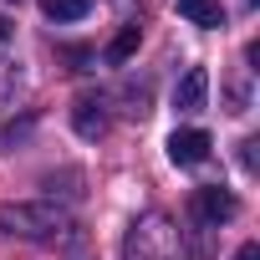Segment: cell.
Masks as SVG:
<instances>
[{"mask_svg":"<svg viewBox=\"0 0 260 260\" xmlns=\"http://www.w3.org/2000/svg\"><path fill=\"white\" fill-rule=\"evenodd\" d=\"M0 230L21 235V240H51V235L72 230V219L56 204H0Z\"/></svg>","mask_w":260,"mask_h":260,"instance_id":"2","label":"cell"},{"mask_svg":"<svg viewBox=\"0 0 260 260\" xmlns=\"http://www.w3.org/2000/svg\"><path fill=\"white\" fill-rule=\"evenodd\" d=\"M209 148H214V138L204 133V127H179V133L169 138V158H174L179 169L204 164V158H209Z\"/></svg>","mask_w":260,"mask_h":260,"instance_id":"4","label":"cell"},{"mask_svg":"<svg viewBox=\"0 0 260 260\" xmlns=\"http://www.w3.org/2000/svg\"><path fill=\"white\" fill-rule=\"evenodd\" d=\"M122 260H184L179 255V230H174V219L169 214H143L133 230H127V240H122Z\"/></svg>","mask_w":260,"mask_h":260,"instance_id":"1","label":"cell"},{"mask_svg":"<svg viewBox=\"0 0 260 260\" xmlns=\"http://www.w3.org/2000/svg\"><path fill=\"white\" fill-rule=\"evenodd\" d=\"M189 214H194V224H204V230H219V224L235 214V194H230V189H219V184H209V189H194V199H189Z\"/></svg>","mask_w":260,"mask_h":260,"instance_id":"3","label":"cell"},{"mask_svg":"<svg viewBox=\"0 0 260 260\" xmlns=\"http://www.w3.org/2000/svg\"><path fill=\"white\" fill-rule=\"evenodd\" d=\"M41 11L51 21H82L87 16V0H41Z\"/></svg>","mask_w":260,"mask_h":260,"instance_id":"9","label":"cell"},{"mask_svg":"<svg viewBox=\"0 0 260 260\" xmlns=\"http://www.w3.org/2000/svg\"><path fill=\"white\" fill-rule=\"evenodd\" d=\"M138 41H143V31H138V26H122V31L107 41V61H112V67H117V61H127V56L138 51Z\"/></svg>","mask_w":260,"mask_h":260,"instance_id":"8","label":"cell"},{"mask_svg":"<svg viewBox=\"0 0 260 260\" xmlns=\"http://www.w3.org/2000/svg\"><path fill=\"white\" fill-rule=\"evenodd\" d=\"M204 97H209V72H204V67H189V72L179 77V87H174V107H179V112H199Z\"/></svg>","mask_w":260,"mask_h":260,"instance_id":"5","label":"cell"},{"mask_svg":"<svg viewBox=\"0 0 260 260\" xmlns=\"http://www.w3.org/2000/svg\"><path fill=\"white\" fill-rule=\"evenodd\" d=\"M6 36H11V26H6V16H0V41H6Z\"/></svg>","mask_w":260,"mask_h":260,"instance_id":"11","label":"cell"},{"mask_svg":"<svg viewBox=\"0 0 260 260\" xmlns=\"http://www.w3.org/2000/svg\"><path fill=\"white\" fill-rule=\"evenodd\" d=\"M72 127H77L82 138H102V133H107V112H102V102H97V97H77Z\"/></svg>","mask_w":260,"mask_h":260,"instance_id":"6","label":"cell"},{"mask_svg":"<svg viewBox=\"0 0 260 260\" xmlns=\"http://www.w3.org/2000/svg\"><path fill=\"white\" fill-rule=\"evenodd\" d=\"M179 16H184V21H194V26H204V31L224 26V11H219V0H179Z\"/></svg>","mask_w":260,"mask_h":260,"instance_id":"7","label":"cell"},{"mask_svg":"<svg viewBox=\"0 0 260 260\" xmlns=\"http://www.w3.org/2000/svg\"><path fill=\"white\" fill-rule=\"evenodd\" d=\"M235 260H260V245H255V240H250V245H240V250H235Z\"/></svg>","mask_w":260,"mask_h":260,"instance_id":"10","label":"cell"}]
</instances>
